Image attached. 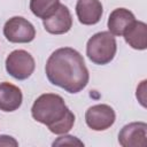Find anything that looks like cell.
<instances>
[{
	"label": "cell",
	"instance_id": "cell-1",
	"mask_svg": "<svg viewBox=\"0 0 147 147\" xmlns=\"http://www.w3.org/2000/svg\"><path fill=\"white\" fill-rule=\"evenodd\" d=\"M45 72L49 83L72 94L83 91L90 79L84 57L71 47L54 51L46 62Z\"/></svg>",
	"mask_w": 147,
	"mask_h": 147
},
{
	"label": "cell",
	"instance_id": "cell-2",
	"mask_svg": "<svg viewBox=\"0 0 147 147\" xmlns=\"http://www.w3.org/2000/svg\"><path fill=\"white\" fill-rule=\"evenodd\" d=\"M31 115L54 134H65L75 124L74 113L67 107L63 98L55 93L38 96L32 105Z\"/></svg>",
	"mask_w": 147,
	"mask_h": 147
},
{
	"label": "cell",
	"instance_id": "cell-3",
	"mask_svg": "<svg viewBox=\"0 0 147 147\" xmlns=\"http://www.w3.org/2000/svg\"><path fill=\"white\" fill-rule=\"evenodd\" d=\"M116 52L117 42L109 31L98 32L87 40L86 55L94 64H108L115 57Z\"/></svg>",
	"mask_w": 147,
	"mask_h": 147
},
{
	"label": "cell",
	"instance_id": "cell-4",
	"mask_svg": "<svg viewBox=\"0 0 147 147\" xmlns=\"http://www.w3.org/2000/svg\"><path fill=\"white\" fill-rule=\"evenodd\" d=\"M6 71L18 80L28 79L34 71L36 62L33 56L24 51L16 49L13 51L6 59Z\"/></svg>",
	"mask_w": 147,
	"mask_h": 147
},
{
	"label": "cell",
	"instance_id": "cell-5",
	"mask_svg": "<svg viewBox=\"0 0 147 147\" xmlns=\"http://www.w3.org/2000/svg\"><path fill=\"white\" fill-rule=\"evenodd\" d=\"M3 36L10 42L26 44L34 39L36 29L26 18L22 16H14L5 23Z\"/></svg>",
	"mask_w": 147,
	"mask_h": 147
},
{
	"label": "cell",
	"instance_id": "cell-6",
	"mask_svg": "<svg viewBox=\"0 0 147 147\" xmlns=\"http://www.w3.org/2000/svg\"><path fill=\"white\" fill-rule=\"evenodd\" d=\"M116 119L114 109L105 103L90 107L85 113V122L93 131H105L109 129Z\"/></svg>",
	"mask_w": 147,
	"mask_h": 147
},
{
	"label": "cell",
	"instance_id": "cell-7",
	"mask_svg": "<svg viewBox=\"0 0 147 147\" xmlns=\"http://www.w3.org/2000/svg\"><path fill=\"white\" fill-rule=\"evenodd\" d=\"M118 142L123 147H144L147 144V124L132 122L122 127L118 133Z\"/></svg>",
	"mask_w": 147,
	"mask_h": 147
},
{
	"label": "cell",
	"instance_id": "cell-8",
	"mask_svg": "<svg viewBox=\"0 0 147 147\" xmlns=\"http://www.w3.org/2000/svg\"><path fill=\"white\" fill-rule=\"evenodd\" d=\"M44 29L52 34H63L72 26V16L67 6L60 3L56 11L48 18L42 20Z\"/></svg>",
	"mask_w": 147,
	"mask_h": 147
},
{
	"label": "cell",
	"instance_id": "cell-9",
	"mask_svg": "<svg viewBox=\"0 0 147 147\" xmlns=\"http://www.w3.org/2000/svg\"><path fill=\"white\" fill-rule=\"evenodd\" d=\"M103 13L100 0H78L76 3V15L84 25H94L99 23Z\"/></svg>",
	"mask_w": 147,
	"mask_h": 147
},
{
	"label": "cell",
	"instance_id": "cell-10",
	"mask_svg": "<svg viewBox=\"0 0 147 147\" xmlns=\"http://www.w3.org/2000/svg\"><path fill=\"white\" fill-rule=\"evenodd\" d=\"M23 101V94L22 91L8 83L2 82L0 83V110L10 113L17 110Z\"/></svg>",
	"mask_w": 147,
	"mask_h": 147
},
{
	"label": "cell",
	"instance_id": "cell-11",
	"mask_svg": "<svg viewBox=\"0 0 147 147\" xmlns=\"http://www.w3.org/2000/svg\"><path fill=\"white\" fill-rule=\"evenodd\" d=\"M125 42L133 49L144 51L147 48V25L145 22L134 20L123 33Z\"/></svg>",
	"mask_w": 147,
	"mask_h": 147
},
{
	"label": "cell",
	"instance_id": "cell-12",
	"mask_svg": "<svg viewBox=\"0 0 147 147\" xmlns=\"http://www.w3.org/2000/svg\"><path fill=\"white\" fill-rule=\"evenodd\" d=\"M136 20L132 11L126 8L114 9L108 17V30L113 36H123L126 28Z\"/></svg>",
	"mask_w": 147,
	"mask_h": 147
},
{
	"label": "cell",
	"instance_id": "cell-13",
	"mask_svg": "<svg viewBox=\"0 0 147 147\" xmlns=\"http://www.w3.org/2000/svg\"><path fill=\"white\" fill-rule=\"evenodd\" d=\"M60 5V0H30V10L38 18L45 20L52 16Z\"/></svg>",
	"mask_w": 147,
	"mask_h": 147
},
{
	"label": "cell",
	"instance_id": "cell-14",
	"mask_svg": "<svg viewBox=\"0 0 147 147\" xmlns=\"http://www.w3.org/2000/svg\"><path fill=\"white\" fill-rule=\"evenodd\" d=\"M60 145H79V146H83L84 144L74 136H62V137H59L53 142V146H60Z\"/></svg>",
	"mask_w": 147,
	"mask_h": 147
},
{
	"label": "cell",
	"instance_id": "cell-15",
	"mask_svg": "<svg viewBox=\"0 0 147 147\" xmlns=\"http://www.w3.org/2000/svg\"><path fill=\"white\" fill-rule=\"evenodd\" d=\"M0 146H18V142L15 138L6 134H0Z\"/></svg>",
	"mask_w": 147,
	"mask_h": 147
}]
</instances>
